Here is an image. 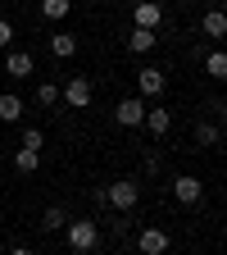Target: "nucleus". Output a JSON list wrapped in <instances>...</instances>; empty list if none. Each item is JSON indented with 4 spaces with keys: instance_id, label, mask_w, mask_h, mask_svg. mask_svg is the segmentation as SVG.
<instances>
[{
    "instance_id": "dca6fc26",
    "label": "nucleus",
    "mask_w": 227,
    "mask_h": 255,
    "mask_svg": "<svg viewBox=\"0 0 227 255\" xmlns=\"http://www.w3.org/2000/svg\"><path fill=\"white\" fill-rule=\"evenodd\" d=\"M14 169H18V173H37V169H41V150H23V146H18V150H14Z\"/></svg>"
},
{
    "instance_id": "2eb2a0df",
    "label": "nucleus",
    "mask_w": 227,
    "mask_h": 255,
    "mask_svg": "<svg viewBox=\"0 0 227 255\" xmlns=\"http://www.w3.org/2000/svg\"><path fill=\"white\" fill-rule=\"evenodd\" d=\"M69 219H73V214L64 210V205H50V210L41 214V233H59V228H64V223H69Z\"/></svg>"
},
{
    "instance_id": "f03ea898",
    "label": "nucleus",
    "mask_w": 227,
    "mask_h": 255,
    "mask_svg": "<svg viewBox=\"0 0 227 255\" xmlns=\"http://www.w3.org/2000/svg\"><path fill=\"white\" fill-rule=\"evenodd\" d=\"M105 196H109V205H114L118 214H132L137 201H141V182H137V178H118V182L105 187Z\"/></svg>"
},
{
    "instance_id": "7ed1b4c3",
    "label": "nucleus",
    "mask_w": 227,
    "mask_h": 255,
    "mask_svg": "<svg viewBox=\"0 0 227 255\" xmlns=\"http://www.w3.org/2000/svg\"><path fill=\"white\" fill-rule=\"evenodd\" d=\"M59 101H64V105H73V110H86V105L95 101L91 78H82V73H77V78H69V82L59 87Z\"/></svg>"
},
{
    "instance_id": "423d86ee",
    "label": "nucleus",
    "mask_w": 227,
    "mask_h": 255,
    "mask_svg": "<svg viewBox=\"0 0 227 255\" xmlns=\"http://www.w3.org/2000/svg\"><path fill=\"white\" fill-rule=\"evenodd\" d=\"M137 87H141V96H164L168 91V73L146 64V69H137Z\"/></svg>"
},
{
    "instance_id": "a211bd4d",
    "label": "nucleus",
    "mask_w": 227,
    "mask_h": 255,
    "mask_svg": "<svg viewBox=\"0 0 227 255\" xmlns=\"http://www.w3.org/2000/svg\"><path fill=\"white\" fill-rule=\"evenodd\" d=\"M69 9H73V0H41V18H50V23L69 18Z\"/></svg>"
},
{
    "instance_id": "b1692460",
    "label": "nucleus",
    "mask_w": 227,
    "mask_h": 255,
    "mask_svg": "<svg viewBox=\"0 0 227 255\" xmlns=\"http://www.w3.org/2000/svg\"><path fill=\"white\" fill-rule=\"evenodd\" d=\"M9 255H37V251H32V246H14Z\"/></svg>"
},
{
    "instance_id": "4be33fe9",
    "label": "nucleus",
    "mask_w": 227,
    "mask_h": 255,
    "mask_svg": "<svg viewBox=\"0 0 227 255\" xmlns=\"http://www.w3.org/2000/svg\"><path fill=\"white\" fill-rule=\"evenodd\" d=\"M0 50H14V23L0 18Z\"/></svg>"
},
{
    "instance_id": "aec40b11",
    "label": "nucleus",
    "mask_w": 227,
    "mask_h": 255,
    "mask_svg": "<svg viewBox=\"0 0 227 255\" xmlns=\"http://www.w3.org/2000/svg\"><path fill=\"white\" fill-rule=\"evenodd\" d=\"M37 105L41 110H55L59 105V87L55 82H37Z\"/></svg>"
},
{
    "instance_id": "9d476101",
    "label": "nucleus",
    "mask_w": 227,
    "mask_h": 255,
    "mask_svg": "<svg viewBox=\"0 0 227 255\" xmlns=\"http://www.w3.org/2000/svg\"><path fill=\"white\" fill-rule=\"evenodd\" d=\"M200 32H205V37H209V41H218V37H227V14H223V9H209V14L200 18Z\"/></svg>"
},
{
    "instance_id": "39448f33",
    "label": "nucleus",
    "mask_w": 227,
    "mask_h": 255,
    "mask_svg": "<svg viewBox=\"0 0 227 255\" xmlns=\"http://www.w3.org/2000/svg\"><path fill=\"white\" fill-rule=\"evenodd\" d=\"M173 196H177L182 205H200V201H205V182H200L196 173H177V178H173Z\"/></svg>"
},
{
    "instance_id": "4468645a",
    "label": "nucleus",
    "mask_w": 227,
    "mask_h": 255,
    "mask_svg": "<svg viewBox=\"0 0 227 255\" xmlns=\"http://www.w3.org/2000/svg\"><path fill=\"white\" fill-rule=\"evenodd\" d=\"M141 128H150L154 137H164L168 128H173V114L168 110H146V119H141Z\"/></svg>"
},
{
    "instance_id": "9b49d317",
    "label": "nucleus",
    "mask_w": 227,
    "mask_h": 255,
    "mask_svg": "<svg viewBox=\"0 0 227 255\" xmlns=\"http://www.w3.org/2000/svg\"><path fill=\"white\" fill-rule=\"evenodd\" d=\"M23 96H14V91H5V96H0V123H18L23 119Z\"/></svg>"
},
{
    "instance_id": "412c9836",
    "label": "nucleus",
    "mask_w": 227,
    "mask_h": 255,
    "mask_svg": "<svg viewBox=\"0 0 227 255\" xmlns=\"http://www.w3.org/2000/svg\"><path fill=\"white\" fill-rule=\"evenodd\" d=\"M18 146H23V150H41V146H46V132H41V128H27Z\"/></svg>"
},
{
    "instance_id": "0eeeda50",
    "label": "nucleus",
    "mask_w": 227,
    "mask_h": 255,
    "mask_svg": "<svg viewBox=\"0 0 227 255\" xmlns=\"http://www.w3.org/2000/svg\"><path fill=\"white\" fill-rule=\"evenodd\" d=\"M168 246H173L168 228H141V237H137V251L141 255H164Z\"/></svg>"
},
{
    "instance_id": "f3484780",
    "label": "nucleus",
    "mask_w": 227,
    "mask_h": 255,
    "mask_svg": "<svg viewBox=\"0 0 227 255\" xmlns=\"http://www.w3.org/2000/svg\"><path fill=\"white\" fill-rule=\"evenodd\" d=\"M205 73H209L214 82L227 78V55H223V50H209V55H205Z\"/></svg>"
},
{
    "instance_id": "6e6552de",
    "label": "nucleus",
    "mask_w": 227,
    "mask_h": 255,
    "mask_svg": "<svg viewBox=\"0 0 227 255\" xmlns=\"http://www.w3.org/2000/svg\"><path fill=\"white\" fill-rule=\"evenodd\" d=\"M32 69H37V59H32V50H5V73L9 78H32Z\"/></svg>"
},
{
    "instance_id": "393cba45",
    "label": "nucleus",
    "mask_w": 227,
    "mask_h": 255,
    "mask_svg": "<svg viewBox=\"0 0 227 255\" xmlns=\"http://www.w3.org/2000/svg\"><path fill=\"white\" fill-rule=\"evenodd\" d=\"M196 5H200V0H196Z\"/></svg>"
},
{
    "instance_id": "f8f14e48",
    "label": "nucleus",
    "mask_w": 227,
    "mask_h": 255,
    "mask_svg": "<svg viewBox=\"0 0 227 255\" xmlns=\"http://www.w3.org/2000/svg\"><path fill=\"white\" fill-rule=\"evenodd\" d=\"M50 55L55 59H73L77 55V37H73V32H55V37H50Z\"/></svg>"
},
{
    "instance_id": "1a4fd4ad",
    "label": "nucleus",
    "mask_w": 227,
    "mask_h": 255,
    "mask_svg": "<svg viewBox=\"0 0 227 255\" xmlns=\"http://www.w3.org/2000/svg\"><path fill=\"white\" fill-rule=\"evenodd\" d=\"M132 23L146 27V32H154L159 23H164V5H159V0H141V5L132 9Z\"/></svg>"
},
{
    "instance_id": "ddd939ff",
    "label": "nucleus",
    "mask_w": 227,
    "mask_h": 255,
    "mask_svg": "<svg viewBox=\"0 0 227 255\" xmlns=\"http://www.w3.org/2000/svg\"><path fill=\"white\" fill-rule=\"evenodd\" d=\"M154 32H146V27H132V32H127V50H132V55H146V50H154Z\"/></svg>"
},
{
    "instance_id": "6ab92c4d",
    "label": "nucleus",
    "mask_w": 227,
    "mask_h": 255,
    "mask_svg": "<svg viewBox=\"0 0 227 255\" xmlns=\"http://www.w3.org/2000/svg\"><path fill=\"white\" fill-rule=\"evenodd\" d=\"M223 141V132H218V123H196V146H218Z\"/></svg>"
},
{
    "instance_id": "f257e3e1",
    "label": "nucleus",
    "mask_w": 227,
    "mask_h": 255,
    "mask_svg": "<svg viewBox=\"0 0 227 255\" xmlns=\"http://www.w3.org/2000/svg\"><path fill=\"white\" fill-rule=\"evenodd\" d=\"M64 233H69V251L73 255H86V251H95V242H100V223L95 219H69Z\"/></svg>"
},
{
    "instance_id": "20e7f679",
    "label": "nucleus",
    "mask_w": 227,
    "mask_h": 255,
    "mask_svg": "<svg viewBox=\"0 0 227 255\" xmlns=\"http://www.w3.org/2000/svg\"><path fill=\"white\" fill-rule=\"evenodd\" d=\"M141 119H146V101L141 96H123V101L114 105V123L118 128H141Z\"/></svg>"
},
{
    "instance_id": "5701e85b",
    "label": "nucleus",
    "mask_w": 227,
    "mask_h": 255,
    "mask_svg": "<svg viewBox=\"0 0 227 255\" xmlns=\"http://www.w3.org/2000/svg\"><path fill=\"white\" fill-rule=\"evenodd\" d=\"M91 205H100V210L109 205V196H105V187H91Z\"/></svg>"
}]
</instances>
